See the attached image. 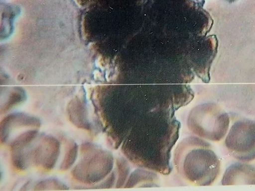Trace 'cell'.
<instances>
[{
  "instance_id": "6da1fadb",
  "label": "cell",
  "mask_w": 255,
  "mask_h": 191,
  "mask_svg": "<svg viewBox=\"0 0 255 191\" xmlns=\"http://www.w3.org/2000/svg\"><path fill=\"white\" fill-rule=\"evenodd\" d=\"M174 114L172 108H159L137 121L122 148L130 162L162 174L171 172V150L180 127Z\"/></svg>"
},
{
  "instance_id": "7a4b0ae2",
  "label": "cell",
  "mask_w": 255,
  "mask_h": 191,
  "mask_svg": "<svg viewBox=\"0 0 255 191\" xmlns=\"http://www.w3.org/2000/svg\"><path fill=\"white\" fill-rule=\"evenodd\" d=\"M210 144L196 137L182 140L175 152L178 172L188 182L198 186L212 185L218 177L221 162Z\"/></svg>"
},
{
  "instance_id": "3957f363",
  "label": "cell",
  "mask_w": 255,
  "mask_h": 191,
  "mask_svg": "<svg viewBox=\"0 0 255 191\" xmlns=\"http://www.w3.org/2000/svg\"><path fill=\"white\" fill-rule=\"evenodd\" d=\"M230 124L228 114L215 105L205 104L192 110L188 115V128L197 136L220 141L227 133Z\"/></svg>"
},
{
  "instance_id": "277c9868",
  "label": "cell",
  "mask_w": 255,
  "mask_h": 191,
  "mask_svg": "<svg viewBox=\"0 0 255 191\" xmlns=\"http://www.w3.org/2000/svg\"><path fill=\"white\" fill-rule=\"evenodd\" d=\"M229 152L243 162L255 160V120L238 121L231 127L226 139Z\"/></svg>"
},
{
  "instance_id": "5b68a950",
  "label": "cell",
  "mask_w": 255,
  "mask_h": 191,
  "mask_svg": "<svg viewBox=\"0 0 255 191\" xmlns=\"http://www.w3.org/2000/svg\"><path fill=\"white\" fill-rule=\"evenodd\" d=\"M222 185H255V169L247 164H234L224 174Z\"/></svg>"
}]
</instances>
